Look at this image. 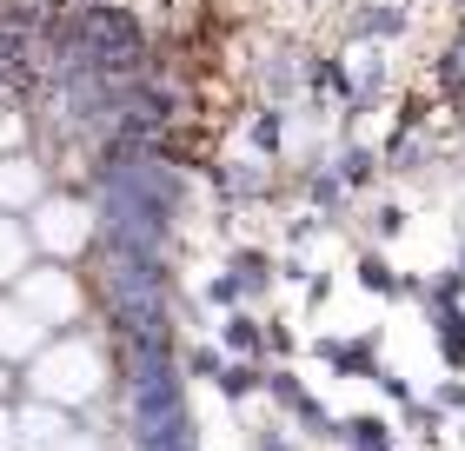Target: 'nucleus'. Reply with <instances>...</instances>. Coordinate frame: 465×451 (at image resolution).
I'll return each instance as SVG.
<instances>
[{
    "label": "nucleus",
    "instance_id": "obj_5",
    "mask_svg": "<svg viewBox=\"0 0 465 451\" xmlns=\"http://www.w3.org/2000/svg\"><path fill=\"white\" fill-rule=\"evenodd\" d=\"M14 432H20V445H27V451H47L54 438H67V425H60V412L40 398V405H27V412L14 418Z\"/></svg>",
    "mask_w": 465,
    "mask_h": 451
},
{
    "label": "nucleus",
    "instance_id": "obj_10",
    "mask_svg": "<svg viewBox=\"0 0 465 451\" xmlns=\"http://www.w3.org/2000/svg\"><path fill=\"white\" fill-rule=\"evenodd\" d=\"M0 392H7V372H0Z\"/></svg>",
    "mask_w": 465,
    "mask_h": 451
},
{
    "label": "nucleus",
    "instance_id": "obj_1",
    "mask_svg": "<svg viewBox=\"0 0 465 451\" xmlns=\"http://www.w3.org/2000/svg\"><path fill=\"white\" fill-rule=\"evenodd\" d=\"M107 385V365L94 346H40L34 352V392L47 405H87Z\"/></svg>",
    "mask_w": 465,
    "mask_h": 451
},
{
    "label": "nucleus",
    "instance_id": "obj_4",
    "mask_svg": "<svg viewBox=\"0 0 465 451\" xmlns=\"http://www.w3.org/2000/svg\"><path fill=\"white\" fill-rule=\"evenodd\" d=\"M40 346H47V326H40V319L20 306H0V358H34Z\"/></svg>",
    "mask_w": 465,
    "mask_h": 451
},
{
    "label": "nucleus",
    "instance_id": "obj_3",
    "mask_svg": "<svg viewBox=\"0 0 465 451\" xmlns=\"http://www.w3.org/2000/svg\"><path fill=\"white\" fill-rule=\"evenodd\" d=\"M34 240L47 252H80L94 240V212L80 200H47V206H40V220H34Z\"/></svg>",
    "mask_w": 465,
    "mask_h": 451
},
{
    "label": "nucleus",
    "instance_id": "obj_2",
    "mask_svg": "<svg viewBox=\"0 0 465 451\" xmlns=\"http://www.w3.org/2000/svg\"><path fill=\"white\" fill-rule=\"evenodd\" d=\"M20 306H27L40 326H67V319H80V286H74V272H60V266H40V272H20Z\"/></svg>",
    "mask_w": 465,
    "mask_h": 451
},
{
    "label": "nucleus",
    "instance_id": "obj_8",
    "mask_svg": "<svg viewBox=\"0 0 465 451\" xmlns=\"http://www.w3.org/2000/svg\"><path fill=\"white\" fill-rule=\"evenodd\" d=\"M0 451H20V432H14V418H0Z\"/></svg>",
    "mask_w": 465,
    "mask_h": 451
},
{
    "label": "nucleus",
    "instance_id": "obj_9",
    "mask_svg": "<svg viewBox=\"0 0 465 451\" xmlns=\"http://www.w3.org/2000/svg\"><path fill=\"white\" fill-rule=\"evenodd\" d=\"M47 451H100V445H87V438H54Z\"/></svg>",
    "mask_w": 465,
    "mask_h": 451
},
{
    "label": "nucleus",
    "instance_id": "obj_6",
    "mask_svg": "<svg viewBox=\"0 0 465 451\" xmlns=\"http://www.w3.org/2000/svg\"><path fill=\"white\" fill-rule=\"evenodd\" d=\"M40 200V166L34 160H0V206H34Z\"/></svg>",
    "mask_w": 465,
    "mask_h": 451
},
{
    "label": "nucleus",
    "instance_id": "obj_7",
    "mask_svg": "<svg viewBox=\"0 0 465 451\" xmlns=\"http://www.w3.org/2000/svg\"><path fill=\"white\" fill-rule=\"evenodd\" d=\"M20 272H27V232L0 212V286H7V279H20Z\"/></svg>",
    "mask_w": 465,
    "mask_h": 451
}]
</instances>
